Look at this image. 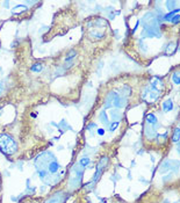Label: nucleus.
<instances>
[{
    "mask_svg": "<svg viewBox=\"0 0 180 203\" xmlns=\"http://www.w3.org/2000/svg\"><path fill=\"white\" fill-rule=\"evenodd\" d=\"M0 150L7 156H12L14 155L16 150H18V145L15 140L13 139L11 136L8 135H1L0 136Z\"/></svg>",
    "mask_w": 180,
    "mask_h": 203,
    "instance_id": "nucleus-1",
    "label": "nucleus"
},
{
    "mask_svg": "<svg viewBox=\"0 0 180 203\" xmlns=\"http://www.w3.org/2000/svg\"><path fill=\"white\" fill-rule=\"evenodd\" d=\"M41 69H42V66H41L40 64H37L36 66H33V67H31V70H33V71H40Z\"/></svg>",
    "mask_w": 180,
    "mask_h": 203,
    "instance_id": "nucleus-2",
    "label": "nucleus"
},
{
    "mask_svg": "<svg viewBox=\"0 0 180 203\" xmlns=\"http://www.w3.org/2000/svg\"><path fill=\"white\" fill-rule=\"evenodd\" d=\"M178 135H179V130H175V133H174V136H173V140H178Z\"/></svg>",
    "mask_w": 180,
    "mask_h": 203,
    "instance_id": "nucleus-3",
    "label": "nucleus"
}]
</instances>
